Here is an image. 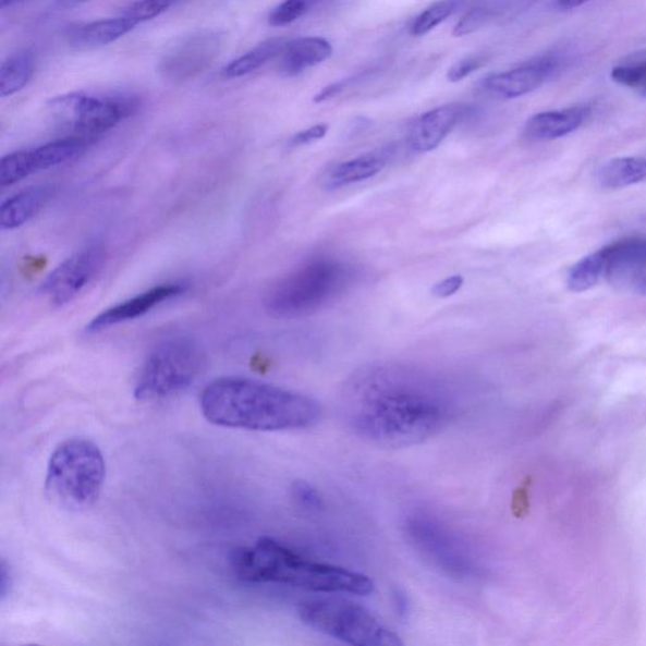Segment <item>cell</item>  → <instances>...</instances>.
<instances>
[{
	"label": "cell",
	"mask_w": 646,
	"mask_h": 646,
	"mask_svg": "<svg viewBox=\"0 0 646 646\" xmlns=\"http://www.w3.org/2000/svg\"><path fill=\"white\" fill-rule=\"evenodd\" d=\"M465 113V108L459 103H448L427 111L411 126L406 146L413 154L419 155L435 150L448 138Z\"/></svg>",
	"instance_id": "cell-15"
},
{
	"label": "cell",
	"mask_w": 646,
	"mask_h": 646,
	"mask_svg": "<svg viewBox=\"0 0 646 646\" xmlns=\"http://www.w3.org/2000/svg\"><path fill=\"white\" fill-rule=\"evenodd\" d=\"M597 181L604 188L619 190L646 181L645 157L611 159L597 172Z\"/></svg>",
	"instance_id": "cell-21"
},
{
	"label": "cell",
	"mask_w": 646,
	"mask_h": 646,
	"mask_svg": "<svg viewBox=\"0 0 646 646\" xmlns=\"http://www.w3.org/2000/svg\"><path fill=\"white\" fill-rule=\"evenodd\" d=\"M394 600H395V609L397 612L399 613V615L404 617L406 611H409V600H406V597L404 594H402L401 592H398L397 594H394Z\"/></svg>",
	"instance_id": "cell-38"
},
{
	"label": "cell",
	"mask_w": 646,
	"mask_h": 646,
	"mask_svg": "<svg viewBox=\"0 0 646 646\" xmlns=\"http://www.w3.org/2000/svg\"><path fill=\"white\" fill-rule=\"evenodd\" d=\"M87 2H90V0H56V3L62 8H73Z\"/></svg>",
	"instance_id": "cell-39"
},
{
	"label": "cell",
	"mask_w": 646,
	"mask_h": 646,
	"mask_svg": "<svg viewBox=\"0 0 646 646\" xmlns=\"http://www.w3.org/2000/svg\"><path fill=\"white\" fill-rule=\"evenodd\" d=\"M285 42L284 39L275 38L254 47L249 52L229 63L224 69V77L239 78L254 73L269 61L278 59Z\"/></svg>",
	"instance_id": "cell-22"
},
{
	"label": "cell",
	"mask_w": 646,
	"mask_h": 646,
	"mask_svg": "<svg viewBox=\"0 0 646 646\" xmlns=\"http://www.w3.org/2000/svg\"><path fill=\"white\" fill-rule=\"evenodd\" d=\"M137 26V22L125 17V15L118 19L85 23V25L78 26L71 32L70 42L76 49H100V47L113 44L117 39L130 34Z\"/></svg>",
	"instance_id": "cell-20"
},
{
	"label": "cell",
	"mask_w": 646,
	"mask_h": 646,
	"mask_svg": "<svg viewBox=\"0 0 646 646\" xmlns=\"http://www.w3.org/2000/svg\"><path fill=\"white\" fill-rule=\"evenodd\" d=\"M464 283V277L460 275L451 276L437 282L432 289H430V293H432V296L436 298H450L462 289Z\"/></svg>",
	"instance_id": "cell-33"
},
{
	"label": "cell",
	"mask_w": 646,
	"mask_h": 646,
	"mask_svg": "<svg viewBox=\"0 0 646 646\" xmlns=\"http://www.w3.org/2000/svg\"><path fill=\"white\" fill-rule=\"evenodd\" d=\"M20 2H22V0H0V8H2V10H5L7 7H12Z\"/></svg>",
	"instance_id": "cell-41"
},
{
	"label": "cell",
	"mask_w": 646,
	"mask_h": 646,
	"mask_svg": "<svg viewBox=\"0 0 646 646\" xmlns=\"http://www.w3.org/2000/svg\"><path fill=\"white\" fill-rule=\"evenodd\" d=\"M560 60L553 56H545L533 60L504 73L486 77L483 83L484 90L498 99H516L539 89L552 76Z\"/></svg>",
	"instance_id": "cell-13"
},
{
	"label": "cell",
	"mask_w": 646,
	"mask_h": 646,
	"mask_svg": "<svg viewBox=\"0 0 646 646\" xmlns=\"http://www.w3.org/2000/svg\"><path fill=\"white\" fill-rule=\"evenodd\" d=\"M12 585V577L11 571L8 570L7 563L3 561L2 563V581H0V595H2V600L7 597L8 593H10Z\"/></svg>",
	"instance_id": "cell-36"
},
{
	"label": "cell",
	"mask_w": 646,
	"mask_h": 646,
	"mask_svg": "<svg viewBox=\"0 0 646 646\" xmlns=\"http://www.w3.org/2000/svg\"><path fill=\"white\" fill-rule=\"evenodd\" d=\"M103 249L93 243L71 255L45 279L39 291L52 305L62 307L73 301L98 273L102 265Z\"/></svg>",
	"instance_id": "cell-12"
},
{
	"label": "cell",
	"mask_w": 646,
	"mask_h": 646,
	"mask_svg": "<svg viewBox=\"0 0 646 646\" xmlns=\"http://www.w3.org/2000/svg\"><path fill=\"white\" fill-rule=\"evenodd\" d=\"M321 0H283L269 15V25L285 27L298 21Z\"/></svg>",
	"instance_id": "cell-27"
},
{
	"label": "cell",
	"mask_w": 646,
	"mask_h": 646,
	"mask_svg": "<svg viewBox=\"0 0 646 646\" xmlns=\"http://www.w3.org/2000/svg\"><path fill=\"white\" fill-rule=\"evenodd\" d=\"M327 132H329V125L327 124H317L310 126L308 130L302 131L294 135V137L291 139V145L293 147L313 145V143L322 139Z\"/></svg>",
	"instance_id": "cell-34"
},
{
	"label": "cell",
	"mask_w": 646,
	"mask_h": 646,
	"mask_svg": "<svg viewBox=\"0 0 646 646\" xmlns=\"http://www.w3.org/2000/svg\"><path fill=\"white\" fill-rule=\"evenodd\" d=\"M588 2L589 0H556V5L562 11H571Z\"/></svg>",
	"instance_id": "cell-37"
},
{
	"label": "cell",
	"mask_w": 646,
	"mask_h": 646,
	"mask_svg": "<svg viewBox=\"0 0 646 646\" xmlns=\"http://www.w3.org/2000/svg\"><path fill=\"white\" fill-rule=\"evenodd\" d=\"M489 11H486L485 8H475V10L470 11L458 23L456 27L453 28V36L462 37L480 29L485 25V22L489 20Z\"/></svg>",
	"instance_id": "cell-31"
},
{
	"label": "cell",
	"mask_w": 646,
	"mask_h": 646,
	"mask_svg": "<svg viewBox=\"0 0 646 646\" xmlns=\"http://www.w3.org/2000/svg\"><path fill=\"white\" fill-rule=\"evenodd\" d=\"M107 465L98 446L85 438H70L58 446L46 474V496L68 510H84L98 501Z\"/></svg>",
	"instance_id": "cell-5"
},
{
	"label": "cell",
	"mask_w": 646,
	"mask_h": 646,
	"mask_svg": "<svg viewBox=\"0 0 646 646\" xmlns=\"http://www.w3.org/2000/svg\"><path fill=\"white\" fill-rule=\"evenodd\" d=\"M236 577L246 584H268L326 595H371L374 581L363 572L310 560L273 538H260L252 547L230 556Z\"/></svg>",
	"instance_id": "cell-3"
},
{
	"label": "cell",
	"mask_w": 646,
	"mask_h": 646,
	"mask_svg": "<svg viewBox=\"0 0 646 646\" xmlns=\"http://www.w3.org/2000/svg\"><path fill=\"white\" fill-rule=\"evenodd\" d=\"M605 278L617 289L646 296V259L611 265Z\"/></svg>",
	"instance_id": "cell-25"
},
{
	"label": "cell",
	"mask_w": 646,
	"mask_h": 646,
	"mask_svg": "<svg viewBox=\"0 0 646 646\" xmlns=\"http://www.w3.org/2000/svg\"><path fill=\"white\" fill-rule=\"evenodd\" d=\"M486 61H488V58H486V56L483 53L467 56V58L454 63V65L449 70V82H462V80H465L467 76L474 74L476 70L482 69Z\"/></svg>",
	"instance_id": "cell-30"
},
{
	"label": "cell",
	"mask_w": 646,
	"mask_h": 646,
	"mask_svg": "<svg viewBox=\"0 0 646 646\" xmlns=\"http://www.w3.org/2000/svg\"><path fill=\"white\" fill-rule=\"evenodd\" d=\"M137 109L133 99L83 93L62 95L50 102L52 117L76 137L94 139L113 130Z\"/></svg>",
	"instance_id": "cell-9"
},
{
	"label": "cell",
	"mask_w": 646,
	"mask_h": 646,
	"mask_svg": "<svg viewBox=\"0 0 646 646\" xmlns=\"http://www.w3.org/2000/svg\"><path fill=\"white\" fill-rule=\"evenodd\" d=\"M332 45L324 37H303L287 41L279 54L278 69L284 76H297L320 65L332 56Z\"/></svg>",
	"instance_id": "cell-17"
},
{
	"label": "cell",
	"mask_w": 646,
	"mask_h": 646,
	"mask_svg": "<svg viewBox=\"0 0 646 646\" xmlns=\"http://www.w3.org/2000/svg\"><path fill=\"white\" fill-rule=\"evenodd\" d=\"M344 83H337L330 86H327L326 89L321 90L320 94L316 95L315 102H322L326 100H330L334 97V95L339 94L342 89H344Z\"/></svg>",
	"instance_id": "cell-35"
},
{
	"label": "cell",
	"mask_w": 646,
	"mask_h": 646,
	"mask_svg": "<svg viewBox=\"0 0 646 646\" xmlns=\"http://www.w3.org/2000/svg\"><path fill=\"white\" fill-rule=\"evenodd\" d=\"M52 196V188L46 186L31 187L5 199L0 206V228L2 230L19 229L42 210Z\"/></svg>",
	"instance_id": "cell-19"
},
{
	"label": "cell",
	"mask_w": 646,
	"mask_h": 646,
	"mask_svg": "<svg viewBox=\"0 0 646 646\" xmlns=\"http://www.w3.org/2000/svg\"><path fill=\"white\" fill-rule=\"evenodd\" d=\"M589 111L592 110L588 107H573L533 115L525 124V138L532 142H549L565 137L580 130L586 122Z\"/></svg>",
	"instance_id": "cell-16"
},
{
	"label": "cell",
	"mask_w": 646,
	"mask_h": 646,
	"mask_svg": "<svg viewBox=\"0 0 646 646\" xmlns=\"http://www.w3.org/2000/svg\"><path fill=\"white\" fill-rule=\"evenodd\" d=\"M388 161L389 154L382 149L340 162L327 171L324 186L327 190H338L356 185V183L369 180L385 170Z\"/></svg>",
	"instance_id": "cell-18"
},
{
	"label": "cell",
	"mask_w": 646,
	"mask_h": 646,
	"mask_svg": "<svg viewBox=\"0 0 646 646\" xmlns=\"http://www.w3.org/2000/svg\"><path fill=\"white\" fill-rule=\"evenodd\" d=\"M205 355L196 341L187 338L164 340L150 351L142 366L134 397L156 402L188 388L203 371Z\"/></svg>",
	"instance_id": "cell-8"
},
{
	"label": "cell",
	"mask_w": 646,
	"mask_h": 646,
	"mask_svg": "<svg viewBox=\"0 0 646 646\" xmlns=\"http://www.w3.org/2000/svg\"><path fill=\"white\" fill-rule=\"evenodd\" d=\"M178 0H137L124 11L125 17L137 22L151 21L169 10Z\"/></svg>",
	"instance_id": "cell-29"
},
{
	"label": "cell",
	"mask_w": 646,
	"mask_h": 646,
	"mask_svg": "<svg viewBox=\"0 0 646 646\" xmlns=\"http://www.w3.org/2000/svg\"><path fill=\"white\" fill-rule=\"evenodd\" d=\"M355 278L345 261L330 257L309 259L292 270L267 293L270 316L297 318L313 315L344 293Z\"/></svg>",
	"instance_id": "cell-4"
},
{
	"label": "cell",
	"mask_w": 646,
	"mask_h": 646,
	"mask_svg": "<svg viewBox=\"0 0 646 646\" xmlns=\"http://www.w3.org/2000/svg\"><path fill=\"white\" fill-rule=\"evenodd\" d=\"M403 533L423 560L446 576L458 581L484 576L485 565L474 546L441 516L428 510H414L405 516Z\"/></svg>",
	"instance_id": "cell-6"
},
{
	"label": "cell",
	"mask_w": 646,
	"mask_h": 646,
	"mask_svg": "<svg viewBox=\"0 0 646 646\" xmlns=\"http://www.w3.org/2000/svg\"><path fill=\"white\" fill-rule=\"evenodd\" d=\"M303 624L315 632L355 646H402L401 637L379 618L345 598H314L298 606Z\"/></svg>",
	"instance_id": "cell-7"
},
{
	"label": "cell",
	"mask_w": 646,
	"mask_h": 646,
	"mask_svg": "<svg viewBox=\"0 0 646 646\" xmlns=\"http://www.w3.org/2000/svg\"><path fill=\"white\" fill-rule=\"evenodd\" d=\"M644 74L643 63L639 65L618 66L611 71L613 82L632 87V89H639Z\"/></svg>",
	"instance_id": "cell-32"
},
{
	"label": "cell",
	"mask_w": 646,
	"mask_h": 646,
	"mask_svg": "<svg viewBox=\"0 0 646 646\" xmlns=\"http://www.w3.org/2000/svg\"><path fill=\"white\" fill-rule=\"evenodd\" d=\"M222 35L197 31L171 44L159 61V74L171 83L193 78L211 65L221 52Z\"/></svg>",
	"instance_id": "cell-11"
},
{
	"label": "cell",
	"mask_w": 646,
	"mask_h": 646,
	"mask_svg": "<svg viewBox=\"0 0 646 646\" xmlns=\"http://www.w3.org/2000/svg\"><path fill=\"white\" fill-rule=\"evenodd\" d=\"M460 7L461 0H440V2L434 3L413 21L411 34L413 36H425L429 34L430 31L451 17Z\"/></svg>",
	"instance_id": "cell-26"
},
{
	"label": "cell",
	"mask_w": 646,
	"mask_h": 646,
	"mask_svg": "<svg viewBox=\"0 0 646 646\" xmlns=\"http://www.w3.org/2000/svg\"><path fill=\"white\" fill-rule=\"evenodd\" d=\"M34 73V60L28 53H19L3 61L0 68V97L17 94L29 83Z\"/></svg>",
	"instance_id": "cell-24"
},
{
	"label": "cell",
	"mask_w": 646,
	"mask_h": 646,
	"mask_svg": "<svg viewBox=\"0 0 646 646\" xmlns=\"http://www.w3.org/2000/svg\"><path fill=\"white\" fill-rule=\"evenodd\" d=\"M643 68H644L643 80H642L639 89H637V92H639L643 95V97L646 98V62H643Z\"/></svg>",
	"instance_id": "cell-40"
},
{
	"label": "cell",
	"mask_w": 646,
	"mask_h": 646,
	"mask_svg": "<svg viewBox=\"0 0 646 646\" xmlns=\"http://www.w3.org/2000/svg\"><path fill=\"white\" fill-rule=\"evenodd\" d=\"M460 398L438 375L403 364H373L342 386L338 413L358 440L399 450L430 440L456 418Z\"/></svg>",
	"instance_id": "cell-1"
},
{
	"label": "cell",
	"mask_w": 646,
	"mask_h": 646,
	"mask_svg": "<svg viewBox=\"0 0 646 646\" xmlns=\"http://www.w3.org/2000/svg\"><path fill=\"white\" fill-rule=\"evenodd\" d=\"M93 141L71 135L34 149L19 150L4 156L0 162V186L14 185L38 171L73 161L85 154Z\"/></svg>",
	"instance_id": "cell-10"
},
{
	"label": "cell",
	"mask_w": 646,
	"mask_h": 646,
	"mask_svg": "<svg viewBox=\"0 0 646 646\" xmlns=\"http://www.w3.org/2000/svg\"><path fill=\"white\" fill-rule=\"evenodd\" d=\"M199 405L212 425L258 432L305 429L322 417V406L313 397L241 377L211 381Z\"/></svg>",
	"instance_id": "cell-2"
},
{
	"label": "cell",
	"mask_w": 646,
	"mask_h": 646,
	"mask_svg": "<svg viewBox=\"0 0 646 646\" xmlns=\"http://www.w3.org/2000/svg\"><path fill=\"white\" fill-rule=\"evenodd\" d=\"M291 497L302 512L308 514L321 513L325 509L322 493L313 484L305 480L294 482L291 486Z\"/></svg>",
	"instance_id": "cell-28"
},
{
	"label": "cell",
	"mask_w": 646,
	"mask_h": 646,
	"mask_svg": "<svg viewBox=\"0 0 646 646\" xmlns=\"http://www.w3.org/2000/svg\"><path fill=\"white\" fill-rule=\"evenodd\" d=\"M606 255L604 248L587 257L582 258L574 265L568 275V287L572 292H585L592 290L606 276Z\"/></svg>",
	"instance_id": "cell-23"
},
{
	"label": "cell",
	"mask_w": 646,
	"mask_h": 646,
	"mask_svg": "<svg viewBox=\"0 0 646 646\" xmlns=\"http://www.w3.org/2000/svg\"><path fill=\"white\" fill-rule=\"evenodd\" d=\"M187 290L188 285L180 282L154 287V289L143 292L138 296L103 310L87 326V331L97 332L119 324L135 320V318L145 316L149 310L162 305V303L181 296Z\"/></svg>",
	"instance_id": "cell-14"
}]
</instances>
